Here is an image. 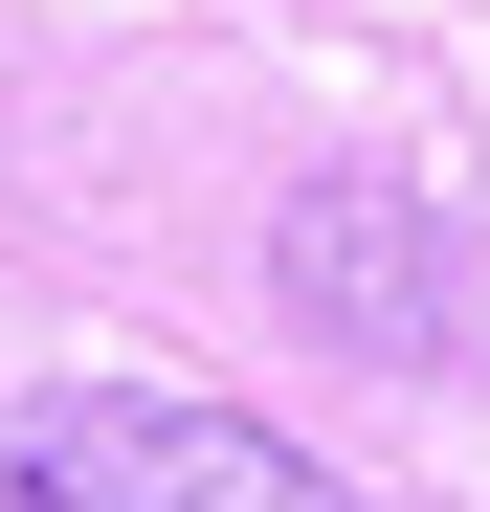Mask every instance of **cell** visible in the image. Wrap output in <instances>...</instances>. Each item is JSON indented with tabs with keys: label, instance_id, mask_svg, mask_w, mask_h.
I'll list each match as a JSON object with an SVG mask.
<instances>
[{
	"label": "cell",
	"instance_id": "obj_2",
	"mask_svg": "<svg viewBox=\"0 0 490 512\" xmlns=\"http://www.w3.org/2000/svg\"><path fill=\"white\" fill-rule=\"evenodd\" d=\"M268 268H290V312L335 334V357H424V334H446V223H424V179H312Z\"/></svg>",
	"mask_w": 490,
	"mask_h": 512
},
{
	"label": "cell",
	"instance_id": "obj_1",
	"mask_svg": "<svg viewBox=\"0 0 490 512\" xmlns=\"http://www.w3.org/2000/svg\"><path fill=\"white\" fill-rule=\"evenodd\" d=\"M0 512H335V468L245 401L67 379V401H0Z\"/></svg>",
	"mask_w": 490,
	"mask_h": 512
}]
</instances>
